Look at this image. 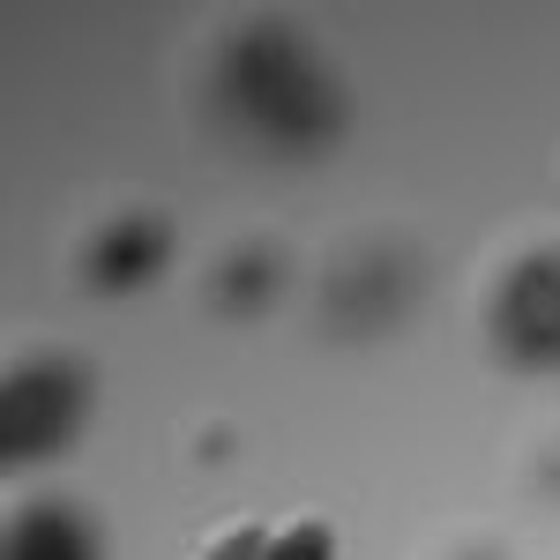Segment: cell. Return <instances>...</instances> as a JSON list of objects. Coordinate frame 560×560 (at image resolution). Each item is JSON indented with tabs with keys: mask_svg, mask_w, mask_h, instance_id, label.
Returning a JSON list of instances; mask_svg holds the SVG:
<instances>
[{
	"mask_svg": "<svg viewBox=\"0 0 560 560\" xmlns=\"http://www.w3.org/2000/svg\"><path fill=\"white\" fill-rule=\"evenodd\" d=\"M277 284H284V269H277L269 255H240V261L217 269V300H224V306H261Z\"/></svg>",
	"mask_w": 560,
	"mask_h": 560,
	"instance_id": "7",
	"label": "cell"
},
{
	"mask_svg": "<svg viewBox=\"0 0 560 560\" xmlns=\"http://www.w3.org/2000/svg\"><path fill=\"white\" fill-rule=\"evenodd\" d=\"M232 97H240V113H247L261 135H277V142H314V135H329L345 120V113H337V90L322 83V68H314L292 38L232 45Z\"/></svg>",
	"mask_w": 560,
	"mask_h": 560,
	"instance_id": "1",
	"label": "cell"
},
{
	"mask_svg": "<svg viewBox=\"0 0 560 560\" xmlns=\"http://www.w3.org/2000/svg\"><path fill=\"white\" fill-rule=\"evenodd\" d=\"M90 419V382L83 366H68L60 351H45L31 366L8 374V404H0V427H8V464L31 471L45 456H60Z\"/></svg>",
	"mask_w": 560,
	"mask_h": 560,
	"instance_id": "2",
	"label": "cell"
},
{
	"mask_svg": "<svg viewBox=\"0 0 560 560\" xmlns=\"http://www.w3.org/2000/svg\"><path fill=\"white\" fill-rule=\"evenodd\" d=\"M8 560H105V523L68 493H38L8 523Z\"/></svg>",
	"mask_w": 560,
	"mask_h": 560,
	"instance_id": "4",
	"label": "cell"
},
{
	"mask_svg": "<svg viewBox=\"0 0 560 560\" xmlns=\"http://www.w3.org/2000/svg\"><path fill=\"white\" fill-rule=\"evenodd\" d=\"M493 345L509 351L516 366H560V255H523L486 306Z\"/></svg>",
	"mask_w": 560,
	"mask_h": 560,
	"instance_id": "3",
	"label": "cell"
},
{
	"mask_svg": "<svg viewBox=\"0 0 560 560\" xmlns=\"http://www.w3.org/2000/svg\"><path fill=\"white\" fill-rule=\"evenodd\" d=\"M337 523L329 516H277V523H232L217 530L195 560H337Z\"/></svg>",
	"mask_w": 560,
	"mask_h": 560,
	"instance_id": "6",
	"label": "cell"
},
{
	"mask_svg": "<svg viewBox=\"0 0 560 560\" xmlns=\"http://www.w3.org/2000/svg\"><path fill=\"white\" fill-rule=\"evenodd\" d=\"M173 261V224H158V217H120V224H105L97 240H90V292H142L158 269Z\"/></svg>",
	"mask_w": 560,
	"mask_h": 560,
	"instance_id": "5",
	"label": "cell"
}]
</instances>
